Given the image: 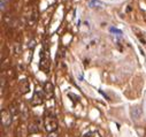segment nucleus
Returning <instances> with one entry per match:
<instances>
[{"label": "nucleus", "mask_w": 146, "mask_h": 137, "mask_svg": "<svg viewBox=\"0 0 146 137\" xmlns=\"http://www.w3.org/2000/svg\"><path fill=\"white\" fill-rule=\"evenodd\" d=\"M44 126L46 131L48 132H54L58 129V121L55 119V116L53 114H48L46 113L45 118H44Z\"/></svg>", "instance_id": "1"}, {"label": "nucleus", "mask_w": 146, "mask_h": 137, "mask_svg": "<svg viewBox=\"0 0 146 137\" xmlns=\"http://www.w3.org/2000/svg\"><path fill=\"white\" fill-rule=\"evenodd\" d=\"M51 67V62H50V57H48V51L47 49H44L40 51V62H39V68L43 69L45 73H48Z\"/></svg>", "instance_id": "2"}, {"label": "nucleus", "mask_w": 146, "mask_h": 137, "mask_svg": "<svg viewBox=\"0 0 146 137\" xmlns=\"http://www.w3.org/2000/svg\"><path fill=\"white\" fill-rule=\"evenodd\" d=\"M44 100H45V97H44V93L42 91H36L32 96V99H31V105L32 106H39V105H43L44 104Z\"/></svg>", "instance_id": "3"}, {"label": "nucleus", "mask_w": 146, "mask_h": 137, "mask_svg": "<svg viewBox=\"0 0 146 137\" xmlns=\"http://www.w3.org/2000/svg\"><path fill=\"white\" fill-rule=\"evenodd\" d=\"M1 123L4 127H9L12 124V114L7 111H1Z\"/></svg>", "instance_id": "4"}, {"label": "nucleus", "mask_w": 146, "mask_h": 137, "mask_svg": "<svg viewBox=\"0 0 146 137\" xmlns=\"http://www.w3.org/2000/svg\"><path fill=\"white\" fill-rule=\"evenodd\" d=\"M37 21H38V12H37V9H33L32 13H31L30 16H29L28 24H29L30 27H32V25H35L36 23H37Z\"/></svg>", "instance_id": "5"}, {"label": "nucleus", "mask_w": 146, "mask_h": 137, "mask_svg": "<svg viewBox=\"0 0 146 137\" xmlns=\"http://www.w3.org/2000/svg\"><path fill=\"white\" fill-rule=\"evenodd\" d=\"M44 91H45V93L48 97H52L53 93H54V86H53V84L51 82H46L44 84Z\"/></svg>", "instance_id": "6"}, {"label": "nucleus", "mask_w": 146, "mask_h": 137, "mask_svg": "<svg viewBox=\"0 0 146 137\" xmlns=\"http://www.w3.org/2000/svg\"><path fill=\"white\" fill-rule=\"evenodd\" d=\"M20 89H21V92H22V93L29 92L30 86H29V83H28V81H27L25 78H24V80H21V82H20Z\"/></svg>", "instance_id": "7"}, {"label": "nucleus", "mask_w": 146, "mask_h": 137, "mask_svg": "<svg viewBox=\"0 0 146 137\" xmlns=\"http://www.w3.org/2000/svg\"><path fill=\"white\" fill-rule=\"evenodd\" d=\"M19 111H20V108H19V106L15 104V102L9 105V113L12 114V116H17L19 115Z\"/></svg>", "instance_id": "8"}, {"label": "nucleus", "mask_w": 146, "mask_h": 137, "mask_svg": "<svg viewBox=\"0 0 146 137\" xmlns=\"http://www.w3.org/2000/svg\"><path fill=\"white\" fill-rule=\"evenodd\" d=\"M39 127H38V124L37 123H30V126H29V134H37V132H39Z\"/></svg>", "instance_id": "9"}, {"label": "nucleus", "mask_w": 146, "mask_h": 137, "mask_svg": "<svg viewBox=\"0 0 146 137\" xmlns=\"http://www.w3.org/2000/svg\"><path fill=\"white\" fill-rule=\"evenodd\" d=\"M140 108L138 107V106H136V107H132V110H131V114H132V116L135 118V119H138L139 116H140Z\"/></svg>", "instance_id": "10"}, {"label": "nucleus", "mask_w": 146, "mask_h": 137, "mask_svg": "<svg viewBox=\"0 0 146 137\" xmlns=\"http://www.w3.org/2000/svg\"><path fill=\"white\" fill-rule=\"evenodd\" d=\"M13 52H14V54L15 55H20V53H21V45L20 44H14L13 45Z\"/></svg>", "instance_id": "11"}, {"label": "nucleus", "mask_w": 146, "mask_h": 137, "mask_svg": "<svg viewBox=\"0 0 146 137\" xmlns=\"http://www.w3.org/2000/svg\"><path fill=\"white\" fill-rule=\"evenodd\" d=\"M83 137H101V136L98 131H90V132H86Z\"/></svg>", "instance_id": "12"}, {"label": "nucleus", "mask_w": 146, "mask_h": 137, "mask_svg": "<svg viewBox=\"0 0 146 137\" xmlns=\"http://www.w3.org/2000/svg\"><path fill=\"white\" fill-rule=\"evenodd\" d=\"M93 6H100V7H104V4L98 1V0H92L90 3V7H93Z\"/></svg>", "instance_id": "13"}, {"label": "nucleus", "mask_w": 146, "mask_h": 137, "mask_svg": "<svg viewBox=\"0 0 146 137\" xmlns=\"http://www.w3.org/2000/svg\"><path fill=\"white\" fill-rule=\"evenodd\" d=\"M68 97H69V98H72L71 100L74 101V102H78V101H80V97L76 96V94H74V93H68Z\"/></svg>", "instance_id": "14"}, {"label": "nucleus", "mask_w": 146, "mask_h": 137, "mask_svg": "<svg viewBox=\"0 0 146 137\" xmlns=\"http://www.w3.org/2000/svg\"><path fill=\"white\" fill-rule=\"evenodd\" d=\"M12 21H13V16H12V15H9V14H8V15H6V16H5V22H6L8 25H12V24H13V22H12Z\"/></svg>", "instance_id": "15"}, {"label": "nucleus", "mask_w": 146, "mask_h": 137, "mask_svg": "<svg viewBox=\"0 0 146 137\" xmlns=\"http://www.w3.org/2000/svg\"><path fill=\"white\" fill-rule=\"evenodd\" d=\"M35 46H36V41H35V39L30 41V43H29V49H33Z\"/></svg>", "instance_id": "16"}, {"label": "nucleus", "mask_w": 146, "mask_h": 137, "mask_svg": "<svg viewBox=\"0 0 146 137\" xmlns=\"http://www.w3.org/2000/svg\"><path fill=\"white\" fill-rule=\"evenodd\" d=\"M47 137H60V135H59V134H56V132L54 131V132H50Z\"/></svg>", "instance_id": "17"}, {"label": "nucleus", "mask_w": 146, "mask_h": 137, "mask_svg": "<svg viewBox=\"0 0 146 137\" xmlns=\"http://www.w3.org/2000/svg\"><path fill=\"white\" fill-rule=\"evenodd\" d=\"M111 31H112V32H116V33H119V35H122V31H121V30H117V29H115V28H112Z\"/></svg>", "instance_id": "18"}, {"label": "nucleus", "mask_w": 146, "mask_h": 137, "mask_svg": "<svg viewBox=\"0 0 146 137\" xmlns=\"http://www.w3.org/2000/svg\"><path fill=\"white\" fill-rule=\"evenodd\" d=\"M5 6H6L5 0H1V11H4V9H5Z\"/></svg>", "instance_id": "19"}]
</instances>
